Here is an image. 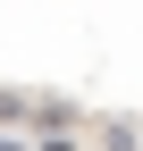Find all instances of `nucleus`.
<instances>
[{
	"label": "nucleus",
	"mask_w": 143,
	"mask_h": 151,
	"mask_svg": "<svg viewBox=\"0 0 143 151\" xmlns=\"http://www.w3.org/2000/svg\"><path fill=\"white\" fill-rule=\"evenodd\" d=\"M0 143L143 151V0H0Z\"/></svg>",
	"instance_id": "obj_1"
},
{
	"label": "nucleus",
	"mask_w": 143,
	"mask_h": 151,
	"mask_svg": "<svg viewBox=\"0 0 143 151\" xmlns=\"http://www.w3.org/2000/svg\"><path fill=\"white\" fill-rule=\"evenodd\" d=\"M0 151H93V143H0Z\"/></svg>",
	"instance_id": "obj_2"
}]
</instances>
